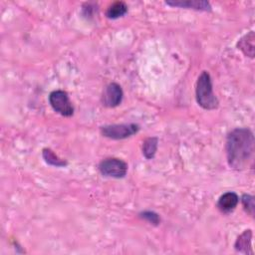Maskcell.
<instances>
[{
	"label": "cell",
	"instance_id": "obj_2",
	"mask_svg": "<svg viewBox=\"0 0 255 255\" xmlns=\"http://www.w3.org/2000/svg\"><path fill=\"white\" fill-rule=\"evenodd\" d=\"M195 98L197 104L204 110L212 111L217 109L219 106L218 99L213 93L211 77L206 71H202L197 79L195 87Z\"/></svg>",
	"mask_w": 255,
	"mask_h": 255
},
{
	"label": "cell",
	"instance_id": "obj_10",
	"mask_svg": "<svg viewBox=\"0 0 255 255\" xmlns=\"http://www.w3.org/2000/svg\"><path fill=\"white\" fill-rule=\"evenodd\" d=\"M237 48L247 57L254 58L255 55V34L254 31H250L239 39L237 42Z\"/></svg>",
	"mask_w": 255,
	"mask_h": 255
},
{
	"label": "cell",
	"instance_id": "obj_11",
	"mask_svg": "<svg viewBox=\"0 0 255 255\" xmlns=\"http://www.w3.org/2000/svg\"><path fill=\"white\" fill-rule=\"evenodd\" d=\"M128 12V6L123 1H116L112 3L106 10V16L109 19H118L123 17Z\"/></svg>",
	"mask_w": 255,
	"mask_h": 255
},
{
	"label": "cell",
	"instance_id": "obj_4",
	"mask_svg": "<svg viewBox=\"0 0 255 255\" xmlns=\"http://www.w3.org/2000/svg\"><path fill=\"white\" fill-rule=\"evenodd\" d=\"M102 175L113 178H123L128 172V163L118 157H108L99 163Z\"/></svg>",
	"mask_w": 255,
	"mask_h": 255
},
{
	"label": "cell",
	"instance_id": "obj_14",
	"mask_svg": "<svg viewBox=\"0 0 255 255\" xmlns=\"http://www.w3.org/2000/svg\"><path fill=\"white\" fill-rule=\"evenodd\" d=\"M241 202L243 205L244 210L251 216H254L255 212V201H254V196L251 194L244 193L241 197Z\"/></svg>",
	"mask_w": 255,
	"mask_h": 255
},
{
	"label": "cell",
	"instance_id": "obj_13",
	"mask_svg": "<svg viewBox=\"0 0 255 255\" xmlns=\"http://www.w3.org/2000/svg\"><path fill=\"white\" fill-rule=\"evenodd\" d=\"M42 156L44 158V160L46 161V163L56 166V167H64L68 164V162L62 158H60L55 152L54 150H52L51 148H43L42 150Z\"/></svg>",
	"mask_w": 255,
	"mask_h": 255
},
{
	"label": "cell",
	"instance_id": "obj_8",
	"mask_svg": "<svg viewBox=\"0 0 255 255\" xmlns=\"http://www.w3.org/2000/svg\"><path fill=\"white\" fill-rule=\"evenodd\" d=\"M238 203L239 196L233 191H227L218 198L217 208L223 213H229L236 208Z\"/></svg>",
	"mask_w": 255,
	"mask_h": 255
},
{
	"label": "cell",
	"instance_id": "obj_6",
	"mask_svg": "<svg viewBox=\"0 0 255 255\" xmlns=\"http://www.w3.org/2000/svg\"><path fill=\"white\" fill-rule=\"evenodd\" d=\"M124 98L122 87L118 83H110L104 90L102 96L103 106L107 108H115L119 106Z\"/></svg>",
	"mask_w": 255,
	"mask_h": 255
},
{
	"label": "cell",
	"instance_id": "obj_3",
	"mask_svg": "<svg viewBox=\"0 0 255 255\" xmlns=\"http://www.w3.org/2000/svg\"><path fill=\"white\" fill-rule=\"evenodd\" d=\"M139 130V126L136 124H115L103 126L100 131L103 136L112 139H125Z\"/></svg>",
	"mask_w": 255,
	"mask_h": 255
},
{
	"label": "cell",
	"instance_id": "obj_15",
	"mask_svg": "<svg viewBox=\"0 0 255 255\" xmlns=\"http://www.w3.org/2000/svg\"><path fill=\"white\" fill-rule=\"evenodd\" d=\"M139 217L142 218L143 220L147 221L149 224H152L154 226L158 225L160 223V217L159 215L154 212V211H151V210H144V211H141L139 213Z\"/></svg>",
	"mask_w": 255,
	"mask_h": 255
},
{
	"label": "cell",
	"instance_id": "obj_1",
	"mask_svg": "<svg viewBox=\"0 0 255 255\" xmlns=\"http://www.w3.org/2000/svg\"><path fill=\"white\" fill-rule=\"evenodd\" d=\"M228 165L235 170H244L253 164L254 134L248 128L232 129L226 138Z\"/></svg>",
	"mask_w": 255,
	"mask_h": 255
},
{
	"label": "cell",
	"instance_id": "obj_12",
	"mask_svg": "<svg viewBox=\"0 0 255 255\" xmlns=\"http://www.w3.org/2000/svg\"><path fill=\"white\" fill-rule=\"evenodd\" d=\"M158 138L156 136L146 137L142 142V154L146 159H152L157 150Z\"/></svg>",
	"mask_w": 255,
	"mask_h": 255
},
{
	"label": "cell",
	"instance_id": "obj_9",
	"mask_svg": "<svg viewBox=\"0 0 255 255\" xmlns=\"http://www.w3.org/2000/svg\"><path fill=\"white\" fill-rule=\"evenodd\" d=\"M252 237L253 233L251 229L244 230L236 239L234 243V248L237 252L243 254H253L252 250Z\"/></svg>",
	"mask_w": 255,
	"mask_h": 255
},
{
	"label": "cell",
	"instance_id": "obj_5",
	"mask_svg": "<svg viewBox=\"0 0 255 255\" xmlns=\"http://www.w3.org/2000/svg\"><path fill=\"white\" fill-rule=\"evenodd\" d=\"M49 103L53 110L63 117H72L74 115V107L67 92L63 90H55L49 95Z\"/></svg>",
	"mask_w": 255,
	"mask_h": 255
},
{
	"label": "cell",
	"instance_id": "obj_7",
	"mask_svg": "<svg viewBox=\"0 0 255 255\" xmlns=\"http://www.w3.org/2000/svg\"><path fill=\"white\" fill-rule=\"evenodd\" d=\"M165 4L171 7L187 8L199 11H211V5L205 0H168Z\"/></svg>",
	"mask_w": 255,
	"mask_h": 255
}]
</instances>
